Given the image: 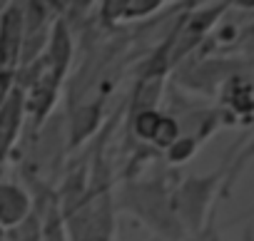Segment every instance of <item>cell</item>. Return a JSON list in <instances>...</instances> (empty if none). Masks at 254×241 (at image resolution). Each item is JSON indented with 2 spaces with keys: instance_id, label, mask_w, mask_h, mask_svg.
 Masks as SVG:
<instances>
[{
  "instance_id": "cell-16",
  "label": "cell",
  "mask_w": 254,
  "mask_h": 241,
  "mask_svg": "<svg viewBox=\"0 0 254 241\" xmlns=\"http://www.w3.org/2000/svg\"><path fill=\"white\" fill-rule=\"evenodd\" d=\"M242 241H254V226H252V224L244 226V231H242Z\"/></svg>"
},
{
  "instance_id": "cell-6",
  "label": "cell",
  "mask_w": 254,
  "mask_h": 241,
  "mask_svg": "<svg viewBox=\"0 0 254 241\" xmlns=\"http://www.w3.org/2000/svg\"><path fill=\"white\" fill-rule=\"evenodd\" d=\"M23 125H25V95L15 85L10 97L5 99V104L0 107V172H3L5 162L15 152Z\"/></svg>"
},
{
  "instance_id": "cell-5",
  "label": "cell",
  "mask_w": 254,
  "mask_h": 241,
  "mask_svg": "<svg viewBox=\"0 0 254 241\" xmlns=\"http://www.w3.org/2000/svg\"><path fill=\"white\" fill-rule=\"evenodd\" d=\"M72 57H75L72 28H70V23L60 15V18H55V23H53V28H50L48 48H45V52H43L45 72L63 85L65 77H67V70H70V65H72Z\"/></svg>"
},
{
  "instance_id": "cell-15",
  "label": "cell",
  "mask_w": 254,
  "mask_h": 241,
  "mask_svg": "<svg viewBox=\"0 0 254 241\" xmlns=\"http://www.w3.org/2000/svg\"><path fill=\"white\" fill-rule=\"evenodd\" d=\"M15 87V72H5V70H0V107L5 104V99L10 97Z\"/></svg>"
},
{
  "instance_id": "cell-4",
  "label": "cell",
  "mask_w": 254,
  "mask_h": 241,
  "mask_svg": "<svg viewBox=\"0 0 254 241\" xmlns=\"http://www.w3.org/2000/svg\"><path fill=\"white\" fill-rule=\"evenodd\" d=\"M23 3H5L0 8V70L15 72L23 52Z\"/></svg>"
},
{
  "instance_id": "cell-3",
  "label": "cell",
  "mask_w": 254,
  "mask_h": 241,
  "mask_svg": "<svg viewBox=\"0 0 254 241\" xmlns=\"http://www.w3.org/2000/svg\"><path fill=\"white\" fill-rule=\"evenodd\" d=\"M224 10H229V3H212L194 13H185L180 18V23L175 25V40H172V50H170V70L177 62H182L190 52H194V48L202 45V40L214 30V25L224 15Z\"/></svg>"
},
{
  "instance_id": "cell-10",
  "label": "cell",
  "mask_w": 254,
  "mask_h": 241,
  "mask_svg": "<svg viewBox=\"0 0 254 241\" xmlns=\"http://www.w3.org/2000/svg\"><path fill=\"white\" fill-rule=\"evenodd\" d=\"M160 117L162 112L160 109H140V112H132L130 114V132L135 140L150 145L155 132H157V125H160Z\"/></svg>"
},
{
  "instance_id": "cell-14",
  "label": "cell",
  "mask_w": 254,
  "mask_h": 241,
  "mask_svg": "<svg viewBox=\"0 0 254 241\" xmlns=\"http://www.w3.org/2000/svg\"><path fill=\"white\" fill-rule=\"evenodd\" d=\"M187 241H227L224 236H222V231L214 226V219L199 231V234H194V236H190Z\"/></svg>"
},
{
  "instance_id": "cell-12",
  "label": "cell",
  "mask_w": 254,
  "mask_h": 241,
  "mask_svg": "<svg viewBox=\"0 0 254 241\" xmlns=\"http://www.w3.org/2000/svg\"><path fill=\"white\" fill-rule=\"evenodd\" d=\"M165 3L162 0H122L120 5V23H130V20H145L150 15H155L157 10H162Z\"/></svg>"
},
{
  "instance_id": "cell-13",
  "label": "cell",
  "mask_w": 254,
  "mask_h": 241,
  "mask_svg": "<svg viewBox=\"0 0 254 241\" xmlns=\"http://www.w3.org/2000/svg\"><path fill=\"white\" fill-rule=\"evenodd\" d=\"M199 147H202V142H199L197 137H192V135H180V140L165 152V159H167L170 167H182V164H187V162L199 152Z\"/></svg>"
},
{
  "instance_id": "cell-8",
  "label": "cell",
  "mask_w": 254,
  "mask_h": 241,
  "mask_svg": "<svg viewBox=\"0 0 254 241\" xmlns=\"http://www.w3.org/2000/svg\"><path fill=\"white\" fill-rule=\"evenodd\" d=\"M33 196L15 182H0V231L18 229L35 209Z\"/></svg>"
},
{
  "instance_id": "cell-7",
  "label": "cell",
  "mask_w": 254,
  "mask_h": 241,
  "mask_svg": "<svg viewBox=\"0 0 254 241\" xmlns=\"http://www.w3.org/2000/svg\"><path fill=\"white\" fill-rule=\"evenodd\" d=\"M100 122H102V99H90L72 107L70 114L65 117L67 152H75L77 147H82L97 132Z\"/></svg>"
},
{
  "instance_id": "cell-9",
  "label": "cell",
  "mask_w": 254,
  "mask_h": 241,
  "mask_svg": "<svg viewBox=\"0 0 254 241\" xmlns=\"http://www.w3.org/2000/svg\"><path fill=\"white\" fill-rule=\"evenodd\" d=\"M162 90H165V77H145V75H140L137 85L132 90V97H130V114L140 112V109H157Z\"/></svg>"
},
{
  "instance_id": "cell-11",
  "label": "cell",
  "mask_w": 254,
  "mask_h": 241,
  "mask_svg": "<svg viewBox=\"0 0 254 241\" xmlns=\"http://www.w3.org/2000/svg\"><path fill=\"white\" fill-rule=\"evenodd\" d=\"M180 135H182V127H180V122H177V117L162 112L160 125H157V132H155V137H152V142H150V149H152V152H167V149L180 140Z\"/></svg>"
},
{
  "instance_id": "cell-1",
  "label": "cell",
  "mask_w": 254,
  "mask_h": 241,
  "mask_svg": "<svg viewBox=\"0 0 254 241\" xmlns=\"http://www.w3.org/2000/svg\"><path fill=\"white\" fill-rule=\"evenodd\" d=\"M172 189L175 182L170 174H160L150 179L127 177L122 179L120 189L112 192L115 211L132 214L160 241H187L172 206Z\"/></svg>"
},
{
  "instance_id": "cell-2",
  "label": "cell",
  "mask_w": 254,
  "mask_h": 241,
  "mask_svg": "<svg viewBox=\"0 0 254 241\" xmlns=\"http://www.w3.org/2000/svg\"><path fill=\"white\" fill-rule=\"evenodd\" d=\"M227 177V159L219 169L209 174H190L175 182L172 189V206L177 214V221L185 231V236L199 234L214 216L212 204L214 199H222V184Z\"/></svg>"
},
{
  "instance_id": "cell-17",
  "label": "cell",
  "mask_w": 254,
  "mask_h": 241,
  "mask_svg": "<svg viewBox=\"0 0 254 241\" xmlns=\"http://www.w3.org/2000/svg\"><path fill=\"white\" fill-rule=\"evenodd\" d=\"M147 241H160V239H155V236H152V239H147Z\"/></svg>"
}]
</instances>
